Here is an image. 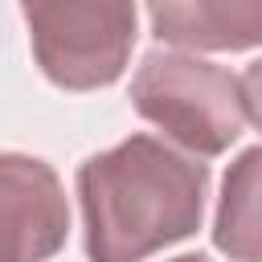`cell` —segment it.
Returning <instances> with one entry per match:
<instances>
[{"instance_id": "6da1fadb", "label": "cell", "mask_w": 262, "mask_h": 262, "mask_svg": "<svg viewBox=\"0 0 262 262\" xmlns=\"http://www.w3.org/2000/svg\"><path fill=\"white\" fill-rule=\"evenodd\" d=\"M86 262H143L205 221L209 164L156 135H127L74 172Z\"/></svg>"}, {"instance_id": "7a4b0ae2", "label": "cell", "mask_w": 262, "mask_h": 262, "mask_svg": "<svg viewBox=\"0 0 262 262\" xmlns=\"http://www.w3.org/2000/svg\"><path fill=\"white\" fill-rule=\"evenodd\" d=\"M131 106L139 119L160 127L184 156L213 160L225 156L258 115V66L237 78L225 66H213L196 53L151 49L131 74Z\"/></svg>"}, {"instance_id": "3957f363", "label": "cell", "mask_w": 262, "mask_h": 262, "mask_svg": "<svg viewBox=\"0 0 262 262\" xmlns=\"http://www.w3.org/2000/svg\"><path fill=\"white\" fill-rule=\"evenodd\" d=\"M33 61L57 90L115 86L139 37V8L127 0H25Z\"/></svg>"}, {"instance_id": "277c9868", "label": "cell", "mask_w": 262, "mask_h": 262, "mask_svg": "<svg viewBox=\"0 0 262 262\" xmlns=\"http://www.w3.org/2000/svg\"><path fill=\"white\" fill-rule=\"evenodd\" d=\"M66 184L41 156L0 151V262H49L66 250Z\"/></svg>"}, {"instance_id": "5b68a950", "label": "cell", "mask_w": 262, "mask_h": 262, "mask_svg": "<svg viewBox=\"0 0 262 262\" xmlns=\"http://www.w3.org/2000/svg\"><path fill=\"white\" fill-rule=\"evenodd\" d=\"M156 41L205 53H246L262 45V4H147Z\"/></svg>"}, {"instance_id": "8992f818", "label": "cell", "mask_w": 262, "mask_h": 262, "mask_svg": "<svg viewBox=\"0 0 262 262\" xmlns=\"http://www.w3.org/2000/svg\"><path fill=\"white\" fill-rule=\"evenodd\" d=\"M258 172L262 147L250 143L221 180V201L213 217V246L229 262H258L262 258V229H258Z\"/></svg>"}, {"instance_id": "52a82bcc", "label": "cell", "mask_w": 262, "mask_h": 262, "mask_svg": "<svg viewBox=\"0 0 262 262\" xmlns=\"http://www.w3.org/2000/svg\"><path fill=\"white\" fill-rule=\"evenodd\" d=\"M172 262H213L209 254H180V258H172Z\"/></svg>"}]
</instances>
